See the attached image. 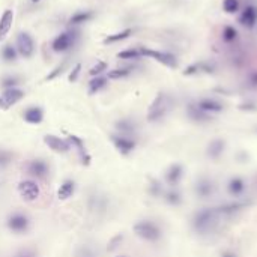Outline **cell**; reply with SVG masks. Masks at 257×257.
Here are the masks:
<instances>
[{
	"label": "cell",
	"mask_w": 257,
	"mask_h": 257,
	"mask_svg": "<svg viewBox=\"0 0 257 257\" xmlns=\"http://www.w3.org/2000/svg\"><path fill=\"white\" fill-rule=\"evenodd\" d=\"M218 217H220V212L217 211V208L202 209L193 218V227L200 235L209 233L215 229L217 222H218Z\"/></svg>",
	"instance_id": "6da1fadb"
},
{
	"label": "cell",
	"mask_w": 257,
	"mask_h": 257,
	"mask_svg": "<svg viewBox=\"0 0 257 257\" xmlns=\"http://www.w3.org/2000/svg\"><path fill=\"white\" fill-rule=\"evenodd\" d=\"M171 109V98L165 93H158L147 110V121L157 122L163 119Z\"/></svg>",
	"instance_id": "7a4b0ae2"
},
{
	"label": "cell",
	"mask_w": 257,
	"mask_h": 257,
	"mask_svg": "<svg viewBox=\"0 0 257 257\" xmlns=\"http://www.w3.org/2000/svg\"><path fill=\"white\" fill-rule=\"evenodd\" d=\"M134 233L145 239V241H149V242H155L161 238V230L160 227L155 224V222H152L149 220H143V221H139L134 224Z\"/></svg>",
	"instance_id": "3957f363"
},
{
	"label": "cell",
	"mask_w": 257,
	"mask_h": 257,
	"mask_svg": "<svg viewBox=\"0 0 257 257\" xmlns=\"http://www.w3.org/2000/svg\"><path fill=\"white\" fill-rule=\"evenodd\" d=\"M18 194L26 202H37L39 199V194H41L39 185L32 179L21 181L18 184Z\"/></svg>",
	"instance_id": "277c9868"
},
{
	"label": "cell",
	"mask_w": 257,
	"mask_h": 257,
	"mask_svg": "<svg viewBox=\"0 0 257 257\" xmlns=\"http://www.w3.org/2000/svg\"><path fill=\"white\" fill-rule=\"evenodd\" d=\"M140 51V56H146V57H152L155 59L157 62L168 66V68H176L178 62L176 57L170 53H164V51H157V50H149V48H139Z\"/></svg>",
	"instance_id": "5b68a950"
},
{
	"label": "cell",
	"mask_w": 257,
	"mask_h": 257,
	"mask_svg": "<svg viewBox=\"0 0 257 257\" xmlns=\"http://www.w3.org/2000/svg\"><path fill=\"white\" fill-rule=\"evenodd\" d=\"M24 98V92L21 89L11 88L5 89V92L0 95V110H8L12 106H15L17 102H20Z\"/></svg>",
	"instance_id": "8992f818"
},
{
	"label": "cell",
	"mask_w": 257,
	"mask_h": 257,
	"mask_svg": "<svg viewBox=\"0 0 257 257\" xmlns=\"http://www.w3.org/2000/svg\"><path fill=\"white\" fill-rule=\"evenodd\" d=\"M6 226L14 233H26L30 227V218L24 214H12L6 221Z\"/></svg>",
	"instance_id": "52a82bcc"
},
{
	"label": "cell",
	"mask_w": 257,
	"mask_h": 257,
	"mask_svg": "<svg viewBox=\"0 0 257 257\" xmlns=\"http://www.w3.org/2000/svg\"><path fill=\"white\" fill-rule=\"evenodd\" d=\"M26 170H27V175H30L32 178L42 179V178H45L48 175L50 167H48V164L44 160L37 158V160H30L27 163Z\"/></svg>",
	"instance_id": "ba28073f"
},
{
	"label": "cell",
	"mask_w": 257,
	"mask_h": 257,
	"mask_svg": "<svg viewBox=\"0 0 257 257\" xmlns=\"http://www.w3.org/2000/svg\"><path fill=\"white\" fill-rule=\"evenodd\" d=\"M17 50L24 59L32 57L33 51H35V44H33V39L29 33H20L18 35V38H17Z\"/></svg>",
	"instance_id": "9c48e42d"
},
{
	"label": "cell",
	"mask_w": 257,
	"mask_h": 257,
	"mask_svg": "<svg viewBox=\"0 0 257 257\" xmlns=\"http://www.w3.org/2000/svg\"><path fill=\"white\" fill-rule=\"evenodd\" d=\"M44 143L51 150H55L57 153H66V152H70V149H71V143L70 142L63 140V139H60V137L53 135V134H47L44 137Z\"/></svg>",
	"instance_id": "30bf717a"
},
{
	"label": "cell",
	"mask_w": 257,
	"mask_h": 257,
	"mask_svg": "<svg viewBox=\"0 0 257 257\" xmlns=\"http://www.w3.org/2000/svg\"><path fill=\"white\" fill-rule=\"evenodd\" d=\"M74 41H75V33L74 32H65L53 41V50L57 51V53H62V51L70 50L74 45Z\"/></svg>",
	"instance_id": "8fae6325"
},
{
	"label": "cell",
	"mask_w": 257,
	"mask_h": 257,
	"mask_svg": "<svg viewBox=\"0 0 257 257\" xmlns=\"http://www.w3.org/2000/svg\"><path fill=\"white\" fill-rule=\"evenodd\" d=\"M111 142L122 155H128L135 149V142L125 135H111Z\"/></svg>",
	"instance_id": "7c38bea8"
},
{
	"label": "cell",
	"mask_w": 257,
	"mask_h": 257,
	"mask_svg": "<svg viewBox=\"0 0 257 257\" xmlns=\"http://www.w3.org/2000/svg\"><path fill=\"white\" fill-rule=\"evenodd\" d=\"M196 106L202 111L208 113V114H211V113H220V111H222V109H224L221 102H218L217 99H212V98H202V99L197 101Z\"/></svg>",
	"instance_id": "4fadbf2b"
},
{
	"label": "cell",
	"mask_w": 257,
	"mask_h": 257,
	"mask_svg": "<svg viewBox=\"0 0 257 257\" xmlns=\"http://www.w3.org/2000/svg\"><path fill=\"white\" fill-rule=\"evenodd\" d=\"M239 23L247 29H253L257 24V8H254L251 5L247 6L242 11L241 17H239Z\"/></svg>",
	"instance_id": "5bb4252c"
},
{
	"label": "cell",
	"mask_w": 257,
	"mask_h": 257,
	"mask_svg": "<svg viewBox=\"0 0 257 257\" xmlns=\"http://www.w3.org/2000/svg\"><path fill=\"white\" fill-rule=\"evenodd\" d=\"M68 142H70L73 146H75L77 147V150H78V153H80V158H81V163L84 164V165H89L91 164V155L88 152H86V147H84V142L80 139V137H77V135H70L68 137Z\"/></svg>",
	"instance_id": "9a60e30c"
},
{
	"label": "cell",
	"mask_w": 257,
	"mask_h": 257,
	"mask_svg": "<svg viewBox=\"0 0 257 257\" xmlns=\"http://www.w3.org/2000/svg\"><path fill=\"white\" fill-rule=\"evenodd\" d=\"M12 23H14V11L6 9L2 15V18H0V41H3L6 38V35L12 27Z\"/></svg>",
	"instance_id": "2e32d148"
},
{
	"label": "cell",
	"mask_w": 257,
	"mask_h": 257,
	"mask_svg": "<svg viewBox=\"0 0 257 257\" xmlns=\"http://www.w3.org/2000/svg\"><path fill=\"white\" fill-rule=\"evenodd\" d=\"M182 175H184V168H182V165H181V164H173V165H170L168 170H167V173H165V181H167L168 185L175 186V185H178V182L181 181Z\"/></svg>",
	"instance_id": "e0dca14e"
},
{
	"label": "cell",
	"mask_w": 257,
	"mask_h": 257,
	"mask_svg": "<svg viewBox=\"0 0 257 257\" xmlns=\"http://www.w3.org/2000/svg\"><path fill=\"white\" fill-rule=\"evenodd\" d=\"M24 117V121L27 124H32V125H38L42 122V119H44V113L39 107H30L24 111L23 114Z\"/></svg>",
	"instance_id": "ac0fdd59"
},
{
	"label": "cell",
	"mask_w": 257,
	"mask_h": 257,
	"mask_svg": "<svg viewBox=\"0 0 257 257\" xmlns=\"http://www.w3.org/2000/svg\"><path fill=\"white\" fill-rule=\"evenodd\" d=\"M214 193V185L209 179H200L197 184H196V194L202 199H206L209 197L211 194Z\"/></svg>",
	"instance_id": "d6986e66"
},
{
	"label": "cell",
	"mask_w": 257,
	"mask_h": 257,
	"mask_svg": "<svg viewBox=\"0 0 257 257\" xmlns=\"http://www.w3.org/2000/svg\"><path fill=\"white\" fill-rule=\"evenodd\" d=\"M74 193H75V182L71 181V179H68L60 185V188L57 190V197L60 200H68V199H71L74 196Z\"/></svg>",
	"instance_id": "ffe728a7"
},
{
	"label": "cell",
	"mask_w": 257,
	"mask_h": 257,
	"mask_svg": "<svg viewBox=\"0 0 257 257\" xmlns=\"http://www.w3.org/2000/svg\"><path fill=\"white\" fill-rule=\"evenodd\" d=\"M227 190L232 196L238 197L245 191V182L241 178H232L227 184Z\"/></svg>",
	"instance_id": "44dd1931"
},
{
	"label": "cell",
	"mask_w": 257,
	"mask_h": 257,
	"mask_svg": "<svg viewBox=\"0 0 257 257\" xmlns=\"http://www.w3.org/2000/svg\"><path fill=\"white\" fill-rule=\"evenodd\" d=\"M224 147H226V142L221 140V139H215L209 143L208 146V157L211 158H218L222 152H224Z\"/></svg>",
	"instance_id": "7402d4cb"
},
{
	"label": "cell",
	"mask_w": 257,
	"mask_h": 257,
	"mask_svg": "<svg viewBox=\"0 0 257 257\" xmlns=\"http://www.w3.org/2000/svg\"><path fill=\"white\" fill-rule=\"evenodd\" d=\"M188 116H190L193 121H197V122H204V121H209V114L208 113H204L202 111L196 104H190L188 106Z\"/></svg>",
	"instance_id": "603a6c76"
},
{
	"label": "cell",
	"mask_w": 257,
	"mask_h": 257,
	"mask_svg": "<svg viewBox=\"0 0 257 257\" xmlns=\"http://www.w3.org/2000/svg\"><path fill=\"white\" fill-rule=\"evenodd\" d=\"M107 84V78L106 77H96L93 80L89 81V93L93 95L96 92H99L101 89H104Z\"/></svg>",
	"instance_id": "cb8c5ba5"
},
{
	"label": "cell",
	"mask_w": 257,
	"mask_h": 257,
	"mask_svg": "<svg viewBox=\"0 0 257 257\" xmlns=\"http://www.w3.org/2000/svg\"><path fill=\"white\" fill-rule=\"evenodd\" d=\"M199 71H204V73H212V66L206 65V63H194L191 66H188L186 70L184 71L185 75H191V74H196Z\"/></svg>",
	"instance_id": "d4e9b609"
},
{
	"label": "cell",
	"mask_w": 257,
	"mask_h": 257,
	"mask_svg": "<svg viewBox=\"0 0 257 257\" xmlns=\"http://www.w3.org/2000/svg\"><path fill=\"white\" fill-rule=\"evenodd\" d=\"M92 17H93V14L89 12V11H86V12H77V14H74V15L71 17L70 23H71V24H81V23L89 21Z\"/></svg>",
	"instance_id": "484cf974"
},
{
	"label": "cell",
	"mask_w": 257,
	"mask_h": 257,
	"mask_svg": "<svg viewBox=\"0 0 257 257\" xmlns=\"http://www.w3.org/2000/svg\"><path fill=\"white\" fill-rule=\"evenodd\" d=\"M132 33L131 29H125L122 32H119V33H114V35H110L104 39V44H113V42H117V41H122L125 38H128L129 35Z\"/></svg>",
	"instance_id": "4316f807"
},
{
	"label": "cell",
	"mask_w": 257,
	"mask_h": 257,
	"mask_svg": "<svg viewBox=\"0 0 257 257\" xmlns=\"http://www.w3.org/2000/svg\"><path fill=\"white\" fill-rule=\"evenodd\" d=\"M116 128H117L119 132H121V135H125V137L128 134H132L134 129H135V127H134V124L131 121H121V122H117Z\"/></svg>",
	"instance_id": "83f0119b"
},
{
	"label": "cell",
	"mask_w": 257,
	"mask_h": 257,
	"mask_svg": "<svg viewBox=\"0 0 257 257\" xmlns=\"http://www.w3.org/2000/svg\"><path fill=\"white\" fill-rule=\"evenodd\" d=\"M242 208H245V203H230V204H224V206L217 208V211L221 215V214H233V212L242 209Z\"/></svg>",
	"instance_id": "f1b7e54d"
},
{
	"label": "cell",
	"mask_w": 257,
	"mask_h": 257,
	"mask_svg": "<svg viewBox=\"0 0 257 257\" xmlns=\"http://www.w3.org/2000/svg\"><path fill=\"white\" fill-rule=\"evenodd\" d=\"M236 38H238V32H236L235 27H232V26H226L224 29H222V41H226V42H233Z\"/></svg>",
	"instance_id": "f546056e"
},
{
	"label": "cell",
	"mask_w": 257,
	"mask_h": 257,
	"mask_svg": "<svg viewBox=\"0 0 257 257\" xmlns=\"http://www.w3.org/2000/svg\"><path fill=\"white\" fill-rule=\"evenodd\" d=\"M222 9L227 14H235L239 9V0H224L222 2Z\"/></svg>",
	"instance_id": "4dcf8cb0"
},
{
	"label": "cell",
	"mask_w": 257,
	"mask_h": 257,
	"mask_svg": "<svg viewBox=\"0 0 257 257\" xmlns=\"http://www.w3.org/2000/svg\"><path fill=\"white\" fill-rule=\"evenodd\" d=\"M129 75V70L128 68H117V70H113L109 73V78L110 80H119V78H124Z\"/></svg>",
	"instance_id": "1f68e13d"
},
{
	"label": "cell",
	"mask_w": 257,
	"mask_h": 257,
	"mask_svg": "<svg viewBox=\"0 0 257 257\" xmlns=\"http://www.w3.org/2000/svg\"><path fill=\"white\" fill-rule=\"evenodd\" d=\"M117 57H119V59H139V57H142V56H140L139 48H137V50H125V51H121V53H117Z\"/></svg>",
	"instance_id": "d6a6232c"
},
{
	"label": "cell",
	"mask_w": 257,
	"mask_h": 257,
	"mask_svg": "<svg viewBox=\"0 0 257 257\" xmlns=\"http://www.w3.org/2000/svg\"><path fill=\"white\" fill-rule=\"evenodd\" d=\"M12 158H14L12 152L6 149H0V167H6L8 164H11Z\"/></svg>",
	"instance_id": "836d02e7"
},
{
	"label": "cell",
	"mask_w": 257,
	"mask_h": 257,
	"mask_svg": "<svg viewBox=\"0 0 257 257\" xmlns=\"http://www.w3.org/2000/svg\"><path fill=\"white\" fill-rule=\"evenodd\" d=\"M181 194L178 193V191H175V190H171V191H168V193H165V202L167 203H170V204H179L181 203Z\"/></svg>",
	"instance_id": "e575fe53"
},
{
	"label": "cell",
	"mask_w": 257,
	"mask_h": 257,
	"mask_svg": "<svg viewBox=\"0 0 257 257\" xmlns=\"http://www.w3.org/2000/svg\"><path fill=\"white\" fill-rule=\"evenodd\" d=\"M2 56H3V59H5L6 62H12V60H15V57H17V51H15V48H14L12 45H6V47L3 48V51H2Z\"/></svg>",
	"instance_id": "d590c367"
},
{
	"label": "cell",
	"mask_w": 257,
	"mask_h": 257,
	"mask_svg": "<svg viewBox=\"0 0 257 257\" xmlns=\"http://www.w3.org/2000/svg\"><path fill=\"white\" fill-rule=\"evenodd\" d=\"M106 70H107V63H106V62H101V60H99V62H96V65H95V66H92V68H91L89 74L95 77V75H99L102 71H106Z\"/></svg>",
	"instance_id": "8d00e7d4"
},
{
	"label": "cell",
	"mask_w": 257,
	"mask_h": 257,
	"mask_svg": "<svg viewBox=\"0 0 257 257\" xmlns=\"http://www.w3.org/2000/svg\"><path fill=\"white\" fill-rule=\"evenodd\" d=\"M14 257H38V254L33 251V250H29V248H24V250H20L17 253Z\"/></svg>",
	"instance_id": "74e56055"
},
{
	"label": "cell",
	"mask_w": 257,
	"mask_h": 257,
	"mask_svg": "<svg viewBox=\"0 0 257 257\" xmlns=\"http://www.w3.org/2000/svg\"><path fill=\"white\" fill-rule=\"evenodd\" d=\"M63 70H65V63H62L60 66H57V68H56V70H55L53 73H51V74H48L45 80H53V78H56L59 74H62V73H63Z\"/></svg>",
	"instance_id": "f35d334b"
},
{
	"label": "cell",
	"mask_w": 257,
	"mask_h": 257,
	"mask_svg": "<svg viewBox=\"0 0 257 257\" xmlns=\"http://www.w3.org/2000/svg\"><path fill=\"white\" fill-rule=\"evenodd\" d=\"M15 84H17V78H14V77H12V78H11V77H9V78H5L3 83H2V86H3L5 89H11V88H14Z\"/></svg>",
	"instance_id": "ab89813d"
},
{
	"label": "cell",
	"mask_w": 257,
	"mask_h": 257,
	"mask_svg": "<svg viewBox=\"0 0 257 257\" xmlns=\"http://www.w3.org/2000/svg\"><path fill=\"white\" fill-rule=\"evenodd\" d=\"M248 83L251 88H257V71H251L248 74Z\"/></svg>",
	"instance_id": "60d3db41"
},
{
	"label": "cell",
	"mask_w": 257,
	"mask_h": 257,
	"mask_svg": "<svg viewBox=\"0 0 257 257\" xmlns=\"http://www.w3.org/2000/svg\"><path fill=\"white\" fill-rule=\"evenodd\" d=\"M80 70H81V65L77 63L75 68L73 70V73L70 74V77H68V78H70V81H75V80H77V77H78V74H80Z\"/></svg>",
	"instance_id": "b9f144b4"
},
{
	"label": "cell",
	"mask_w": 257,
	"mask_h": 257,
	"mask_svg": "<svg viewBox=\"0 0 257 257\" xmlns=\"http://www.w3.org/2000/svg\"><path fill=\"white\" fill-rule=\"evenodd\" d=\"M77 257H96V256L91 248H81V251L78 253Z\"/></svg>",
	"instance_id": "7bdbcfd3"
},
{
	"label": "cell",
	"mask_w": 257,
	"mask_h": 257,
	"mask_svg": "<svg viewBox=\"0 0 257 257\" xmlns=\"http://www.w3.org/2000/svg\"><path fill=\"white\" fill-rule=\"evenodd\" d=\"M221 257H236L233 253H230V251H226V253H222L221 254Z\"/></svg>",
	"instance_id": "ee69618b"
},
{
	"label": "cell",
	"mask_w": 257,
	"mask_h": 257,
	"mask_svg": "<svg viewBox=\"0 0 257 257\" xmlns=\"http://www.w3.org/2000/svg\"><path fill=\"white\" fill-rule=\"evenodd\" d=\"M32 2H35V3H37V2H39V0H32Z\"/></svg>",
	"instance_id": "f6af8a7d"
},
{
	"label": "cell",
	"mask_w": 257,
	"mask_h": 257,
	"mask_svg": "<svg viewBox=\"0 0 257 257\" xmlns=\"http://www.w3.org/2000/svg\"><path fill=\"white\" fill-rule=\"evenodd\" d=\"M117 257H128V256H117Z\"/></svg>",
	"instance_id": "bcb514c9"
}]
</instances>
